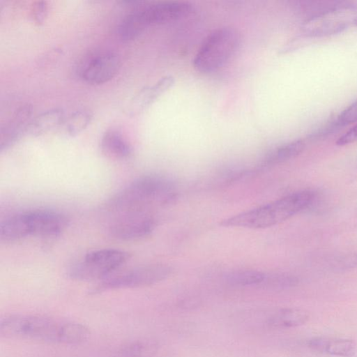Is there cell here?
Listing matches in <instances>:
<instances>
[{"label":"cell","instance_id":"obj_1","mask_svg":"<svg viewBox=\"0 0 357 357\" xmlns=\"http://www.w3.org/2000/svg\"><path fill=\"white\" fill-rule=\"evenodd\" d=\"M1 334L45 342L76 344L86 341L90 331L84 325L70 320L36 314H9L1 319Z\"/></svg>","mask_w":357,"mask_h":357},{"label":"cell","instance_id":"obj_2","mask_svg":"<svg viewBox=\"0 0 357 357\" xmlns=\"http://www.w3.org/2000/svg\"><path fill=\"white\" fill-rule=\"evenodd\" d=\"M317 193L305 190L293 192L277 200L238 213L225 220L220 225L225 227L265 229L277 225L309 208Z\"/></svg>","mask_w":357,"mask_h":357},{"label":"cell","instance_id":"obj_3","mask_svg":"<svg viewBox=\"0 0 357 357\" xmlns=\"http://www.w3.org/2000/svg\"><path fill=\"white\" fill-rule=\"evenodd\" d=\"M174 183L160 174L141 176L114 195L107 208L119 213L144 210L152 203H163L173 197Z\"/></svg>","mask_w":357,"mask_h":357},{"label":"cell","instance_id":"obj_4","mask_svg":"<svg viewBox=\"0 0 357 357\" xmlns=\"http://www.w3.org/2000/svg\"><path fill=\"white\" fill-rule=\"evenodd\" d=\"M68 225L63 213L47 209H37L16 213L9 217L8 229L16 241L29 236L52 237L59 235Z\"/></svg>","mask_w":357,"mask_h":357},{"label":"cell","instance_id":"obj_5","mask_svg":"<svg viewBox=\"0 0 357 357\" xmlns=\"http://www.w3.org/2000/svg\"><path fill=\"white\" fill-rule=\"evenodd\" d=\"M240 35L234 28L224 26L213 31L204 39L193 59V66L202 73L214 72L234 54Z\"/></svg>","mask_w":357,"mask_h":357},{"label":"cell","instance_id":"obj_6","mask_svg":"<svg viewBox=\"0 0 357 357\" xmlns=\"http://www.w3.org/2000/svg\"><path fill=\"white\" fill-rule=\"evenodd\" d=\"M129 259V253L120 250H93L71 265L68 275L76 280H102L114 274Z\"/></svg>","mask_w":357,"mask_h":357},{"label":"cell","instance_id":"obj_7","mask_svg":"<svg viewBox=\"0 0 357 357\" xmlns=\"http://www.w3.org/2000/svg\"><path fill=\"white\" fill-rule=\"evenodd\" d=\"M357 26V7L345 1H338L331 8L312 19L304 21L303 31L311 37H323L342 33Z\"/></svg>","mask_w":357,"mask_h":357},{"label":"cell","instance_id":"obj_8","mask_svg":"<svg viewBox=\"0 0 357 357\" xmlns=\"http://www.w3.org/2000/svg\"><path fill=\"white\" fill-rule=\"evenodd\" d=\"M121 68V59L114 52L93 50L82 56L77 62L75 72L82 82L98 85L112 79Z\"/></svg>","mask_w":357,"mask_h":357},{"label":"cell","instance_id":"obj_9","mask_svg":"<svg viewBox=\"0 0 357 357\" xmlns=\"http://www.w3.org/2000/svg\"><path fill=\"white\" fill-rule=\"evenodd\" d=\"M171 273L172 268L165 264L145 265L111 275L101 280L93 291L149 286L165 280Z\"/></svg>","mask_w":357,"mask_h":357},{"label":"cell","instance_id":"obj_10","mask_svg":"<svg viewBox=\"0 0 357 357\" xmlns=\"http://www.w3.org/2000/svg\"><path fill=\"white\" fill-rule=\"evenodd\" d=\"M155 219L144 210L120 213L109 226V233L115 238L123 241L139 239L153 232Z\"/></svg>","mask_w":357,"mask_h":357},{"label":"cell","instance_id":"obj_11","mask_svg":"<svg viewBox=\"0 0 357 357\" xmlns=\"http://www.w3.org/2000/svg\"><path fill=\"white\" fill-rule=\"evenodd\" d=\"M146 26L160 24L178 20L187 15L192 5L187 1H165L146 3L139 7Z\"/></svg>","mask_w":357,"mask_h":357},{"label":"cell","instance_id":"obj_12","mask_svg":"<svg viewBox=\"0 0 357 357\" xmlns=\"http://www.w3.org/2000/svg\"><path fill=\"white\" fill-rule=\"evenodd\" d=\"M32 107L24 105L13 113L1 129L0 151L3 152L13 146L24 132L32 120Z\"/></svg>","mask_w":357,"mask_h":357},{"label":"cell","instance_id":"obj_13","mask_svg":"<svg viewBox=\"0 0 357 357\" xmlns=\"http://www.w3.org/2000/svg\"><path fill=\"white\" fill-rule=\"evenodd\" d=\"M307 346L314 351L339 357H352L357 351L356 342L347 338L314 337L309 340Z\"/></svg>","mask_w":357,"mask_h":357},{"label":"cell","instance_id":"obj_14","mask_svg":"<svg viewBox=\"0 0 357 357\" xmlns=\"http://www.w3.org/2000/svg\"><path fill=\"white\" fill-rule=\"evenodd\" d=\"M174 82V79L172 76L166 75L160 78L153 85L142 89L130 100L127 107L128 114L133 116L143 111L169 89Z\"/></svg>","mask_w":357,"mask_h":357},{"label":"cell","instance_id":"obj_15","mask_svg":"<svg viewBox=\"0 0 357 357\" xmlns=\"http://www.w3.org/2000/svg\"><path fill=\"white\" fill-rule=\"evenodd\" d=\"M100 146L103 154L114 159H128L132 153L130 144L115 129H109L103 133Z\"/></svg>","mask_w":357,"mask_h":357},{"label":"cell","instance_id":"obj_16","mask_svg":"<svg viewBox=\"0 0 357 357\" xmlns=\"http://www.w3.org/2000/svg\"><path fill=\"white\" fill-rule=\"evenodd\" d=\"M66 115L61 108H54L45 111L32 119L26 133L39 136L61 127Z\"/></svg>","mask_w":357,"mask_h":357},{"label":"cell","instance_id":"obj_17","mask_svg":"<svg viewBox=\"0 0 357 357\" xmlns=\"http://www.w3.org/2000/svg\"><path fill=\"white\" fill-rule=\"evenodd\" d=\"M309 319L310 313L307 310L287 307L277 310L268 319L267 323L274 328H290L305 324Z\"/></svg>","mask_w":357,"mask_h":357},{"label":"cell","instance_id":"obj_18","mask_svg":"<svg viewBox=\"0 0 357 357\" xmlns=\"http://www.w3.org/2000/svg\"><path fill=\"white\" fill-rule=\"evenodd\" d=\"M305 147V143L301 139L280 145L266 154L262 161V165L269 167L287 162L300 155Z\"/></svg>","mask_w":357,"mask_h":357},{"label":"cell","instance_id":"obj_19","mask_svg":"<svg viewBox=\"0 0 357 357\" xmlns=\"http://www.w3.org/2000/svg\"><path fill=\"white\" fill-rule=\"evenodd\" d=\"M141 4L126 15L119 25L118 34L123 40L135 39L147 27L139 10Z\"/></svg>","mask_w":357,"mask_h":357},{"label":"cell","instance_id":"obj_20","mask_svg":"<svg viewBox=\"0 0 357 357\" xmlns=\"http://www.w3.org/2000/svg\"><path fill=\"white\" fill-rule=\"evenodd\" d=\"M266 273L252 269H241L228 273L225 276L227 283L233 286H259L265 279Z\"/></svg>","mask_w":357,"mask_h":357},{"label":"cell","instance_id":"obj_21","mask_svg":"<svg viewBox=\"0 0 357 357\" xmlns=\"http://www.w3.org/2000/svg\"><path fill=\"white\" fill-rule=\"evenodd\" d=\"M92 119L93 114L89 110H76L66 116L61 128L66 135L74 137L86 129Z\"/></svg>","mask_w":357,"mask_h":357},{"label":"cell","instance_id":"obj_22","mask_svg":"<svg viewBox=\"0 0 357 357\" xmlns=\"http://www.w3.org/2000/svg\"><path fill=\"white\" fill-rule=\"evenodd\" d=\"M157 347V344L153 340H135L121 347L115 357H152Z\"/></svg>","mask_w":357,"mask_h":357},{"label":"cell","instance_id":"obj_23","mask_svg":"<svg viewBox=\"0 0 357 357\" xmlns=\"http://www.w3.org/2000/svg\"><path fill=\"white\" fill-rule=\"evenodd\" d=\"M298 283V279L293 275L286 273H276L266 274L260 287L280 290L294 287Z\"/></svg>","mask_w":357,"mask_h":357},{"label":"cell","instance_id":"obj_24","mask_svg":"<svg viewBox=\"0 0 357 357\" xmlns=\"http://www.w3.org/2000/svg\"><path fill=\"white\" fill-rule=\"evenodd\" d=\"M357 122V101L347 107L331 126L333 130Z\"/></svg>","mask_w":357,"mask_h":357},{"label":"cell","instance_id":"obj_25","mask_svg":"<svg viewBox=\"0 0 357 357\" xmlns=\"http://www.w3.org/2000/svg\"><path fill=\"white\" fill-rule=\"evenodd\" d=\"M31 15L33 21L38 25L43 24L47 15V4L46 1H36L32 6Z\"/></svg>","mask_w":357,"mask_h":357},{"label":"cell","instance_id":"obj_26","mask_svg":"<svg viewBox=\"0 0 357 357\" xmlns=\"http://www.w3.org/2000/svg\"><path fill=\"white\" fill-rule=\"evenodd\" d=\"M357 142V124L340 137L336 144L337 146H345Z\"/></svg>","mask_w":357,"mask_h":357},{"label":"cell","instance_id":"obj_27","mask_svg":"<svg viewBox=\"0 0 357 357\" xmlns=\"http://www.w3.org/2000/svg\"><path fill=\"white\" fill-rule=\"evenodd\" d=\"M338 261V266L343 268L357 267V253L346 255Z\"/></svg>","mask_w":357,"mask_h":357}]
</instances>
